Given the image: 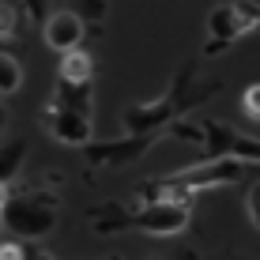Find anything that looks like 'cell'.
<instances>
[{
	"label": "cell",
	"mask_w": 260,
	"mask_h": 260,
	"mask_svg": "<svg viewBox=\"0 0 260 260\" xmlns=\"http://www.w3.org/2000/svg\"><path fill=\"white\" fill-rule=\"evenodd\" d=\"M94 87L91 83H64L60 79L57 94L46 102V128L57 143L68 147H87L94 136Z\"/></svg>",
	"instance_id": "cell-1"
},
{
	"label": "cell",
	"mask_w": 260,
	"mask_h": 260,
	"mask_svg": "<svg viewBox=\"0 0 260 260\" xmlns=\"http://www.w3.org/2000/svg\"><path fill=\"white\" fill-rule=\"evenodd\" d=\"M60 222V204L57 196L46 189H30V192H15L4 200V215L0 226L19 241H42L57 230Z\"/></svg>",
	"instance_id": "cell-2"
},
{
	"label": "cell",
	"mask_w": 260,
	"mask_h": 260,
	"mask_svg": "<svg viewBox=\"0 0 260 260\" xmlns=\"http://www.w3.org/2000/svg\"><path fill=\"white\" fill-rule=\"evenodd\" d=\"M132 222H136V230H143L151 238H174L189 226V204L162 196V200H151L147 208H140Z\"/></svg>",
	"instance_id": "cell-3"
},
{
	"label": "cell",
	"mask_w": 260,
	"mask_h": 260,
	"mask_svg": "<svg viewBox=\"0 0 260 260\" xmlns=\"http://www.w3.org/2000/svg\"><path fill=\"white\" fill-rule=\"evenodd\" d=\"M83 34H87V23L79 19L72 8H60V12H49L42 19V42L57 53H68L76 46H83Z\"/></svg>",
	"instance_id": "cell-4"
},
{
	"label": "cell",
	"mask_w": 260,
	"mask_h": 260,
	"mask_svg": "<svg viewBox=\"0 0 260 260\" xmlns=\"http://www.w3.org/2000/svg\"><path fill=\"white\" fill-rule=\"evenodd\" d=\"M241 177V162H234V158H215L211 166H189L181 170V174H174V181L170 185H189V189H208V185H230Z\"/></svg>",
	"instance_id": "cell-5"
},
{
	"label": "cell",
	"mask_w": 260,
	"mask_h": 260,
	"mask_svg": "<svg viewBox=\"0 0 260 260\" xmlns=\"http://www.w3.org/2000/svg\"><path fill=\"white\" fill-rule=\"evenodd\" d=\"M208 136L215 147V158H245V162H260V140L238 136V132L222 128V124H208Z\"/></svg>",
	"instance_id": "cell-6"
},
{
	"label": "cell",
	"mask_w": 260,
	"mask_h": 260,
	"mask_svg": "<svg viewBox=\"0 0 260 260\" xmlns=\"http://www.w3.org/2000/svg\"><path fill=\"white\" fill-rule=\"evenodd\" d=\"M245 30H253V19H249L238 4H219L208 15V34H211L215 42H234Z\"/></svg>",
	"instance_id": "cell-7"
},
{
	"label": "cell",
	"mask_w": 260,
	"mask_h": 260,
	"mask_svg": "<svg viewBox=\"0 0 260 260\" xmlns=\"http://www.w3.org/2000/svg\"><path fill=\"white\" fill-rule=\"evenodd\" d=\"M57 76L64 79V83H91V79H94V57H91V53H87L83 46L60 53V68H57Z\"/></svg>",
	"instance_id": "cell-8"
},
{
	"label": "cell",
	"mask_w": 260,
	"mask_h": 260,
	"mask_svg": "<svg viewBox=\"0 0 260 260\" xmlns=\"http://www.w3.org/2000/svg\"><path fill=\"white\" fill-rule=\"evenodd\" d=\"M166 110H170L166 98H158L155 106H128V113H124V124H128L132 136H140V132H147L151 124L162 121V117H166Z\"/></svg>",
	"instance_id": "cell-9"
},
{
	"label": "cell",
	"mask_w": 260,
	"mask_h": 260,
	"mask_svg": "<svg viewBox=\"0 0 260 260\" xmlns=\"http://www.w3.org/2000/svg\"><path fill=\"white\" fill-rule=\"evenodd\" d=\"M23 158H26V143L23 140L0 143V185L15 181V174L23 170Z\"/></svg>",
	"instance_id": "cell-10"
},
{
	"label": "cell",
	"mask_w": 260,
	"mask_h": 260,
	"mask_svg": "<svg viewBox=\"0 0 260 260\" xmlns=\"http://www.w3.org/2000/svg\"><path fill=\"white\" fill-rule=\"evenodd\" d=\"M19 87H23V68H19V60H15L12 53H0V98L15 94Z\"/></svg>",
	"instance_id": "cell-11"
},
{
	"label": "cell",
	"mask_w": 260,
	"mask_h": 260,
	"mask_svg": "<svg viewBox=\"0 0 260 260\" xmlns=\"http://www.w3.org/2000/svg\"><path fill=\"white\" fill-rule=\"evenodd\" d=\"M23 26V8L19 0H0V38H15Z\"/></svg>",
	"instance_id": "cell-12"
},
{
	"label": "cell",
	"mask_w": 260,
	"mask_h": 260,
	"mask_svg": "<svg viewBox=\"0 0 260 260\" xmlns=\"http://www.w3.org/2000/svg\"><path fill=\"white\" fill-rule=\"evenodd\" d=\"M72 12H76L83 23H102L106 12H110V4H106V0H76V4H72Z\"/></svg>",
	"instance_id": "cell-13"
},
{
	"label": "cell",
	"mask_w": 260,
	"mask_h": 260,
	"mask_svg": "<svg viewBox=\"0 0 260 260\" xmlns=\"http://www.w3.org/2000/svg\"><path fill=\"white\" fill-rule=\"evenodd\" d=\"M0 260H30V249L19 238H0Z\"/></svg>",
	"instance_id": "cell-14"
},
{
	"label": "cell",
	"mask_w": 260,
	"mask_h": 260,
	"mask_svg": "<svg viewBox=\"0 0 260 260\" xmlns=\"http://www.w3.org/2000/svg\"><path fill=\"white\" fill-rule=\"evenodd\" d=\"M241 110H245V117L260 121V83H249L245 94H241Z\"/></svg>",
	"instance_id": "cell-15"
},
{
	"label": "cell",
	"mask_w": 260,
	"mask_h": 260,
	"mask_svg": "<svg viewBox=\"0 0 260 260\" xmlns=\"http://www.w3.org/2000/svg\"><path fill=\"white\" fill-rule=\"evenodd\" d=\"M245 211H249V222H253V230H260V181H256V185H249Z\"/></svg>",
	"instance_id": "cell-16"
},
{
	"label": "cell",
	"mask_w": 260,
	"mask_h": 260,
	"mask_svg": "<svg viewBox=\"0 0 260 260\" xmlns=\"http://www.w3.org/2000/svg\"><path fill=\"white\" fill-rule=\"evenodd\" d=\"M19 8L30 19H46V0H19Z\"/></svg>",
	"instance_id": "cell-17"
},
{
	"label": "cell",
	"mask_w": 260,
	"mask_h": 260,
	"mask_svg": "<svg viewBox=\"0 0 260 260\" xmlns=\"http://www.w3.org/2000/svg\"><path fill=\"white\" fill-rule=\"evenodd\" d=\"M177 260H200V256H196V249H181V256H177Z\"/></svg>",
	"instance_id": "cell-18"
},
{
	"label": "cell",
	"mask_w": 260,
	"mask_h": 260,
	"mask_svg": "<svg viewBox=\"0 0 260 260\" xmlns=\"http://www.w3.org/2000/svg\"><path fill=\"white\" fill-rule=\"evenodd\" d=\"M4 200H8V185H0V215H4Z\"/></svg>",
	"instance_id": "cell-19"
},
{
	"label": "cell",
	"mask_w": 260,
	"mask_h": 260,
	"mask_svg": "<svg viewBox=\"0 0 260 260\" xmlns=\"http://www.w3.org/2000/svg\"><path fill=\"white\" fill-rule=\"evenodd\" d=\"M4 124H8V113H4V106H0V132H4Z\"/></svg>",
	"instance_id": "cell-20"
},
{
	"label": "cell",
	"mask_w": 260,
	"mask_h": 260,
	"mask_svg": "<svg viewBox=\"0 0 260 260\" xmlns=\"http://www.w3.org/2000/svg\"><path fill=\"white\" fill-rule=\"evenodd\" d=\"M147 260H162V256H147Z\"/></svg>",
	"instance_id": "cell-21"
}]
</instances>
